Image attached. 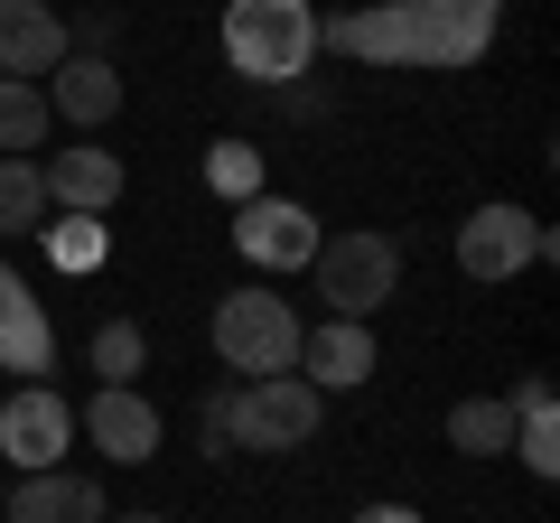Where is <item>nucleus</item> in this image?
Returning <instances> with one entry per match:
<instances>
[{
	"instance_id": "obj_1",
	"label": "nucleus",
	"mask_w": 560,
	"mask_h": 523,
	"mask_svg": "<svg viewBox=\"0 0 560 523\" xmlns=\"http://www.w3.org/2000/svg\"><path fill=\"white\" fill-rule=\"evenodd\" d=\"M504 28V0H374L318 20V57L346 66H401V75H467L486 66Z\"/></svg>"
},
{
	"instance_id": "obj_2",
	"label": "nucleus",
	"mask_w": 560,
	"mask_h": 523,
	"mask_svg": "<svg viewBox=\"0 0 560 523\" xmlns=\"http://www.w3.org/2000/svg\"><path fill=\"white\" fill-rule=\"evenodd\" d=\"M224 66L261 94H290L318 66V10L308 0H224Z\"/></svg>"
},
{
	"instance_id": "obj_3",
	"label": "nucleus",
	"mask_w": 560,
	"mask_h": 523,
	"mask_svg": "<svg viewBox=\"0 0 560 523\" xmlns=\"http://www.w3.org/2000/svg\"><path fill=\"white\" fill-rule=\"evenodd\" d=\"M300 309L280 300V290H234L215 300V356L234 383H261V374H300Z\"/></svg>"
},
{
	"instance_id": "obj_4",
	"label": "nucleus",
	"mask_w": 560,
	"mask_h": 523,
	"mask_svg": "<svg viewBox=\"0 0 560 523\" xmlns=\"http://www.w3.org/2000/svg\"><path fill=\"white\" fill-rule=\"evenodd\" d=\"M308 281H318L327 318H374V309L393 300V281H401V243H393V234H364V224L318 234V253H308Z\"/></svg>"
},
{
	"instance_id": "obj_5",
	"label": "nucleus",
	"mask_w": 560,
	"mask_h": 523,
	"mask_svg": "<svg viewBox=\"0 0 560 523\" xmlns=\"http://www.w3.org/2000/svg\"><path fill=\"white\" fill-rule=\"evenodd\" d=\"M318 411H327V393H318V383H300V374L234 383V411H224V449H253V458L308 449V440H318Z\"/></svg>"
},
{
	"instance_id": "obj_6",
	"label": "nucleus",
	"mask_w": 560,
	"mask_h": 523,
	"mask_svg": "<svg viewBox=\"0 0 560 523\" xmlns=\"http://www.w3.org/2000/svg\"><path fill=\"white\" fill-rule=\"evenodd\" d=\"M533 262H551V224H541L533 206H477V216L458 224V271L467 281H514Z\"/></svg>"
},
{
	"instance_id": "obj_7",
	"label": "nucleus",
	"mask_w": 560,
	"mask_h": 523,
	"mask_svg": "<svg viewBox=\"0 0 560 523\" xmlns=\"http://www.w3.org/2000/svg\"><path fill=\"white\" fill-rule=\"evenodd\" d=\"M66 440H75V403H66L57 383H20V393L0 403V458L20 467V477L57 467V458H66Z\"/></svg>"
},
{
	"instance_id": "obj_8",
	"label": "nucleus",
	"mask_w": 560,
	"mask_h": 523,
	"mask_svg": "<svg viewBox=\"0 0 560 523\" xmlns=\"http://www.w3.org/2000/svg\"><path fill=\"white\" fill-rule=\"evenodd\" d=\"M234 253L253 262V271H308V253H318V216H308L300 197H243L234 206Z\"/></svg>"
},
{
	"instance_id": "obj_9",
	"label": "nucleus",
	"mask_w": 560,
	"mask_h": 523,
	"mask_svg": "<svg viewBox=\"0 0 560 523\" xmlns=\"http://www.w3.org/2000/svg\"><path fill=\"white\" fill-rule=\"evenodd\" d=\"M75 430H84L113 467H150V458H160V440H168L160 403H150V393H131V383H103L94 403L75 411Z\"/></svg>"
},
{
	"instance_id": "obj_10",
	"label": "nucleus",
	"mask_w": 560,
	"mask_h": 523,
	"mask_svg": "<svg viewBox=\"0 0 560 523\" xmlns=\"http://www.w3.org/2000/svg\"><path fill=\"white\" fill-rule=\"evenodd\" d=\"M66 57H75V28L57 20V0H0V75L47 84Z\"/></svg>"
},
{
	"instance_id": "obj_11",
	"label": "nucleus",
	"mask_w": 560,
	"mask_h": 523,
	"mask_svg": "<svg viewBox=\"0 0 560 523\" xmlns=\"http://www.w3.org/2000/svg\"><path fill=\"white\" fill-rule=\"evenodd\" d=\"M0 374H57V327H47V300H28V281L0 262Z\"/></svg>"
},
{
	"instance_id": "obj_12",
	"label": "nucleus",
	"mask_w": 560,
	"mask_h": 523,
	"mask_svg": "<svg viewBox=\"0 0 560 523\" xmlns=\"http://www.w3.org/2000/svg\"><path fill=\"white\" fill-rule=\"evenodd\" d=\"M300 383H318V393H355V383H374V327L364 318H327L300 337Z\"/></svg>"
},
{
	"instance_id": "obj_13",
	"label": "nucleus",
	"mask_w": 560,
	"mask_h": 523,
	"mask_svg": "<svg viewBox=\"0 0 560 523\" xmlns=\"http://www.w3.org/2000/svg\"><path fill=\"white\" fill-rule=\"evenodd\" d=\"M113 504H103L94 477H75V467H38V477L10 486V504H0V523H103Z\"/></svg>"
},
{
	"instance_id": "obj_14",
	"label": "nucleus",
	"mask_w": 560,
	"mask_h": 523,
	"mask_svg": "<svg viewBox=\"0 0 560 523\" xmlns=\"http://www.w3.org/2000/svg\"><path fill=\"white\" fill-rule=\"evenodd\" d=\"M47 113H66L75 131H103V121L121 113V66H113V57H84V47H75V57L57 66V84H47Z\"/></svg>"
},
{
	"instance_id": "obj_15",
	"label": "nucleus",
	"mask_w": 560,
	"mask_h": 523,
	"mask_svg": "<svg viewBox=\"0 0 560 523\" xmlns=\"http://www.w3.org/2000/svg\"><path fill=\"white\" fill-rule=\"evenodd\" d=\"M38 178H47V206H66V216H103V206L121 197V160L113 150H57Z\"/></svg>"
},
{
	"instance_id": "obj_16",
	"label": "nucleus",
	"mask_w": 560,
	"mask_h": 523,
	"mask_svg": "<svg viewBox=\"0 0 560 523\" xmlns=\"http://www.w3.org/2000/svg\"><path fill=\"white\" fill-rule=\"evenodd\" d=\"M504 403H514V458L533 467V477H560V403H551V383L523 374Z\"/></svg>"
},
{
	"instance_id": "obj_17",
	"label": "nucleus",
	"mask_w": 560,
	"mask_h": 523,
	"mask_svg": "<svg viewBox=\"0 0 560 523\" xmlns=\"http://www.w3.org/2000/svg\"><path fill=\"white\" fill-rule=\"evenodd\" d=\"M448 449H458V458H504V449H514V403H504V393H467V403L448 411Z\"/></svg>"
},
{
	"instance_id": "obj_18",
	"label": "nucleus",
	"mask_w": 560,
	"mask_h": 523,
	"mask_svg": "<svg viewBox=\"0 0 560 523\" xmlns=\"http://www.w3.org/2000/svg\"><path fill=\"white\" fill-rule=\"evenodd\" d=\"M47 84H20V75H0V160H28V150L47 141Z\"/></svg>"
},
{
	"instance_id": "obj_19",
	"label": "nucleus",
	"mask_w": 560,
	"mask_h": 523,
	"mask_svg": "<svg viewBox=\"0 0 560 523\" xmlns=\"http://www.w3.org/2000/svg\"><path fill=\"white\" fill-rule=\"evenodd\" d=\"M47 216V178L38 160H0V234H28Z\"/></svg>"
},
{
	"instance_id": "obj_20",
	"label": "nucleus",
	"mask_w": 560,
	"mask_h": 523,
	"mask_svg": "<svg viewBox=\"0 0 560 523\" xmlns=\"http://www.w3.org/2000/svg\"><path fill=\"white\" fill-rule=\"evenodd\" d=\"M206 187H215L224 206L261 197V150H253V141H215V150H206Z\"/></svg>"
},
{
	"instance_id": "obj_21",
	"label": "nucleus",
	"mask_w": 560,
	"mask_h": 523,
	"mask_svg": "<svg viewBox=\"0 0 560 523\" xmlns=\"http://www.w3.org/2000/svg\"><path fill=\"white\" fill-rule=\"evenodd\" d=\"M140 364H150V337H140L131 318H103V327H94V374H103V383H131Z\"/></svg>"
},
{
	"instance_id": "obj_22",
	"label": "nucleus",
	"mask_w": 560,
	"mask_h": 523,
	"mask_svg": "<svg viewBox=\"0 0 560 523\" xmlns=\"http://www.w3.org/2000/svg\"><path fill=\"white\" fill-rule=\"evenodd\" d=\"M47 253H57V271H103V216L47 224Z\"/></svg>"
},
{
	"instance_id": "obj_23",
	"label": "nucleus",
	"mask_w": 560,
	"mask_h": 523,
	"mask_svg": "<svg viewBox=\"0 0 560 523\" xmlns=\"http://www.w3.org/2000/svg\"><path fill=\"white\" fill-rule=\"evenodd\" d=\"M355 523H420V514H411V504H364Z\"/></svg>"
},
{
	"instance_id": "obj_24",
	"label": "nucleus",
	"mask_w": 560,
	"mask_h": 523,
	"mask_svg": "<svg viewBox=\"0 0 560 523\" xmlns=\"http://www.w3.org/2000/svg\"><path fill=\"white\" fill-rule=\"evenodd\" d=\"M103 523H168V514H103Z\"/></svg>"
}]
</instances>
